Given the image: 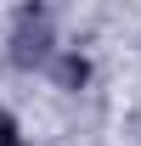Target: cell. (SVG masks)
<instances>
[{
    "instance_id": "3957f363",
    "label": "cell",
    "mask_w": 141,
    "mask_h": 146,
    "mask_svg": "<svg viewBox=\"0 0 141 146\" xmlns=\"http://www.w3.org/2000/svg\"><path fill=\"white\" fill-rule=\"evenodd\" d=\"M0 146H28V141H23V129H17V118H11V112H0Z\"/></svg>"
},
{
    "instance_id": "6da1fadb",
    "label": "cell",
    "mask_w": 141,
    "mask_h": 146,
    "mask_svg": "<svg viewBox=\"0 0 141 146\" xmlns=\"http://www.w3.org/2000/svg\"><path fill=\"white\" fill-rule=\"evenodd\" d=\"M56 11L51 6H17L11 11V34H6V62L23 73H40L56 62Z\"/></svg>"
},
{
    "instance_id": "7a4b0ae2",
    "label": "cell",
    "mask_w": 141,
    "mask_h": 146,
    "mask_svg": "<svg viewBox=\"0 0 141 146\" xmlns=\"http://www.w3.org/2000/svg\"><path fill=\"white\" fill-rule=\"evenodd\" d=\"M51 79L62 84V90H85V79H90V62L79 51H56V62H51Z\"/></svg>"
}]
</instances>
